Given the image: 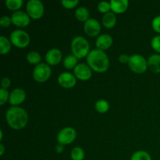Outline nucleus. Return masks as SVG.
Listing matches in <instances>:
<instances>
[{
    "instance_id": "20e7f679",
    "label": "nucleus",
    "mask_w": 160,
    "mask_h": 160,
    "mask_svg": "<svg viewBox=\"0 0 160 160\" xmlns=\"http://www.w3.org/2000/svg\"><path fill=\"white\" fill-rule=\"evenodd\" d=\"M128 67L131 71L136 73H143L148 69V62L144 56L140 54H134L130 56Z\"/></svg>"
},
{
    "instance_id": "c85d7f7f",
    "label": "nucleus",
    "mask_w": 160,
    "mask_h": 160,
    "mask_svg": "<svg viewBox=\"0 0 160 160\" xmlns=\"http://www.w3.org/2000/svg\"><path fill=\"white\" fill-rule=\"evenodd\" d=\"M9 94L10 93L6 89H0V105L1 106H3L5 103H6V102L9 101Z\"/></svg>"
},
{
    "instance_id": "f257e3e1",
    "label": "nucleus",
    "mask_w": 160,
    "mask_h": 160,
    "mask_svg": "<svg viewBox=\"0 0 160 160\" xmlns=\"http://www.w3.org/2000/svg\"><path fill=\"white\" fill-rule=\"evenodd\" d=\"M6 119L8 125L14 130H21L27 126L28 114L20 106H11L7 109Z\"/></svg>"
},
{
    "instance_id": "7c9ffc66",
    "label": "nucleus",
    "mask_w": 160,
    "mask_h": 160,
    "mask_svg": "<svg viewBox=\"0 0 160 160\" xmlns=\"http://www.w3.org/2000/svg\"><path fill=\"white\" fill-rule=\"evenodd\" d=\"M12 23V20H11V17H8V16H3L0 18V26L2 28H9L11 25Z\"/></svg>"
},
{
    "instance_id": "c756f323",
    "label": "nucleus",
    "mask_w": 160,
    "mask_h": 160,
    "mask_svg": "<svg viewBox=\"0 0 160 160\" xmlns=\"http://www.w3.org/2000/svg\"><path fill=\"white\" fill-rule=\"evenodd\" d=\"M152 48L156 52L160 53V35H156L152 38L151 41Z\"/></svg>"
},
{
    "instance_id": "f704fd0d",
    "label": "nucleus",
    "mask_w": 160,
    "mask_h": 160,
    "mask_svg": "<svg viewBox=\"0 0 160 160\" xmlns=\"http://www.w3.org/2000/svg\"><path fill=\"white\" fill-rule=\"evenodd\" d=\"M55 151H56V152L58 153V154H61V153L63 152L64 151V145L58 143L57 145H56V147H55Z\"/></svg>"
},
{
    "instance_id": "bb28decb",
    "label": "nucleus",
    "mask_w": 160,
    "mask_h": 160,
    "mask_svg": "<svg viewBox=\"0 0 160 160\" xmlns=\"http://www.w3.org/2000/svg\"><path fill=\"white\" fill-rule=\"evenodd\" d=\"M98 10L100 12H102V13L106 14L107 12H110L111 10V6L110 2L107 1H102L98 3Z\"/></svg>"
},
{
    "instance_id": "393cba45",
    "label": "nucleus",
    "mask_w": 160,
    "mask_h": 160,
    "mask_svg": "<svg viewBox=\"0 0 160 160\" xmlns=\"http://www.w3.org/2000/svg\"><path fill=\"white\" fill-rule=\"evenodd\" d=\"M130 160H152L150 154L143 150H139L133 153Z\"/></svg>"
},
{
    "instance_id": "1a4fd4ad",
    "label": "nucleus",
    "mask_w": 160,
    "mask_h": 160,
    "mask_svg": "<svg viewBox=\"0 0 160 160\" xmlns=\"http://www.w3.org/2000/svg\"><path fill=\"white\" fill-rule=\"evenodd\" d=\"M12 23L18 28H26L31 22V17L28 12L22 10L14 12L11 16Z\"/></svg>"
},
{
    "instance_id": "f8f14e48",
    "label": "nucleus",
    "mask_w": 160,
    "mask_h": 160,
    "mask_svg": "<svg viewBox=\"0 0 160 160\" xmlns=\"http://www.w3.org/2000/svg\"><path fill=\"white\" fill-rule=\"evenodd\" d=\"M58 83L63 88H72L77 84V78L70 72H62L58 77Z\"/></svg>"
},
{
    "instance_id": "2eb2a0df",
    "label": "nucleus",
    "mask_w": 160,
    "mask_h": 160,
    "mask_svg": "<svg viewBox=\"0 0 160 160\" xmlns=\"http://www.w3.org/2000/svg\"><path fill=\"white\" fill-rule=\"evenodd\" d=\"M113 43V40L110 34H102L97 38L95 41V45L98 49H101L102 51L108 49L110 48Z\"/></svg>"
},
{
    "instance_id": "cd10ccee",
    "label": "nucleus",
    "mask_w": 160,
    "mask_h": 160,
    "mask_svg": "<svg viewBox=\"0 0 160 160\" xmlns=\"http://www.w3.org/2000/svg\"><path fill=\"white\" fill-rule=\"evenodd\" d=\"M61 4L66 9H71L76 7L79 4V1L78 0H62L61 2Z\"/></svg>"
},
{
    "instance_id": "0eeeda50",
    "label": "nucleus",
    "mask_w": 160,
    "mask_h": 160,
    "mask_svg": "<svg viewBox=\"0 0 160 160\" xmlns=\"http://www.w3.org/2000/svg\"><path fill=\"white\" fill-rule=\"evenodd\" d=\"M52 74V70L50 66L47 63L41 62L35 66L33 70V78L38 83H44L48 81Z\"/></svg>"
},
{
    "instance_id": "b1692460",
    "label": "nucleus",
    "mask_w": 160,
    "mask_h": 160,
    "mask_svg": "<svg viewBox=\"0 0 160 160\" xmlns=\"http://www.w3.org/2000/svg\"><path fill=\"white\" fill-rule=\"evenodd\" d=\"M95 108L99 113H105L109 109V104L106 100L99 99L95 102Z\"/></svg>"
},
{
    "instance_id": "e433bc0d",
    "label": "nucleus",
    "mask_w": 160,
    "mask_h": 160,
    "mask_svg": "<svg viewBox=\"0 0 160 160\" xmlns=\"http://www.w3.org/2000/svg\"><path fill=\"white\" fill-rule=\"evenodd\" d=\"M0 134H1V137H0V141H2V138H3L2 131H0Z\"/></svg>"
},
{
    "instance_id": "412c9836",
    "label": "nucleus",
    "mask_w": 160,
    "mask_h": 160,
    "mask_svg": "<svg viewBox=\"0 0 160 160\" xmlns=\"http://www.w3.org/2000/svg\"><path fill=\"white\" fill-rule=\"evenodd\" d=\"M11 43L10 40L6 38L5 36H0V53L2 55L7 54L11 50Z\"/></svg>"
},
{
    "instance_id": "473e14b6",
    "label": "nucleus",
    "mask_w": 160,
    "mask_h": 160,
    "mask_svg": "<svg viewBox=\"0 0 160 160\" xmlns=\"http://www.w3.org/2000/svg\"><path fill=\"white\" fill-rule=\"evenodd\" d=\"M10 85H11V81L9 78H3L2 79V81H1L2 88L6 89V90H7V88L10 87Z\"/></svg>"
},
{
    "instance_id": "5701e85b",
    "label": "nucleus",
    "mask_w": 160,
    "mask_h": 160,
    "mask_svg": "<svg viewBox=\"0 0 160 160\" xmlns=\"http://www.w3.org/2000/svg\"><path fill=\"white\" fill-rule=\"evenodd\" d=\"M85 153L81 147H74L70 152V157L72 160H84Z\"/></svg>"
},
{
    "instance_id": "f3484780",
    "label": "nucleus",
    "mask_w": 160,
    "mask_h": 160,
    "mask_svg": "<svg viewBox=\"0 0 160 160\" xmlns=\"http://www.w3.org/2000/svg\"><path fill=\"white\" fill-rule=\"evenodd\" d=\"M148 69L152 73H160V55L152 54L148 57Z\"/></svg>"
},
{
    "instance_id": "6e6552de",
    "label": "nucleus",
    "mask_w": 160,
    "mask_h": 160,
    "mask_svg": "<svg viewBox=\"0 0 160 160\" xmlns=\"http://www.w3.org/2000/svg\"><path fill=\"white\" fill-rule=\"evenodd\" d=\"M76 138V130L70 127H67L59 131L57 134V137H56V140L59 144H61L62 145H67L74 142Z\"/></svg>"
},
{
    "instance_id": "dca6fc26",
    "label": "nucleus",
    "mask_w": 160,
    "mask_h": 160,
    "mask_svg": "<svg viewBox=\"0 0 160 160\" xmlns=\"http://www.w3.org/2000/svg\"><path fill=\"white\" fill-rule=\"evenodd\" d=\"M111 10L114 13H123L128 9L129 2L128 0H111Z\"/></svg>"
},
{
    "instance_id": "9d476101",
    "label": "nucleus",
    "mask_w": 160,
    "mask_h": 160,
    "mask_svg": "<svg viewBox=\"0 0 160 160\" xmlns=\"http://www.w3.org/2000/svg\"><path fill=\"white\" fill-rule=\"evenodd\" d=\"M84 30L85 34L89 37H96L101 31V25L96 19L90 18L84 23Z\"/></svg>"
},
{
    "instance_id": "c9c22d12",
    "label": "nucleus",
    "mask_w": 160,
    "mask_h": 160,
    "mask_svg": "<svg viewBox=\"0 0 160 160\" xmlns=\"http://www.w3.org/2000/svg\"><path fill=\"white\" fill-rule=\"evenodd\" d=\"M5 152V147L2 143L0 144V156H3Z\"/></svg>"
},
{
    "instance_id": "2f4dec72",
    "label": "nucleus",
    "mask_w": 160,
    "mask_h": 160,
    "mask_svg": "<svg viewBox=\"0 0 160 160\" xmlns=\"http://www.w3.org/2000/svg\"><path fill=\"white\" fill-rule=\"evenodd\" d=\"M152 27L156 32L160 34V15L153 19L152 22Z\"/></svg>"
},
{
    "instance_id": "72a5a7b5",
    "label": "nucleus",
    "mask_w": 160,
    "mask_h": 160,
    "mask_svg": "<svg viewBox=\"0 0 160 160\" xmlns=\"http://www.w3.org/2000/svg\"><path fill=\"white\" fill-rule=\"evenodd\" d=\"M118 59H119V61H120V62H121V63H123V64L128 63V62H129V59H130V56H128V55H126V54H121L120 56H119Z\"/></svg>"
},
{
    "instance_id": "6ab92c4d",
    "label": "nucleus",
    "mask_w": 160,
    "mask_h": 160,
    "mask_svg": "<svg viewBox=\"0 0 160 160\" xmlns=\"http://www.w3.org/2000/svg\"><path fill=\"white\" fill-rule=\"evenodd\" d=\"M75 17L78 19V20L81 22H84L85 23L90 17V12L89 10L84 6H80V7L77 8L75 10Z\"/></svg>"
},
{
    "instance_id": "7ed1b4c3",
    "label": "nucleus",
    "mask_w": 160,
    "mask_h": 160,
    "mask_svg": "<svg viewBox=\"0 0 160 160\" xmlns=\"http://www.w3.org/2000/svg\"><path fill=\"white\" fill-rule=\"evenodd\" d=\"M72 54L78 59L87 57L90 52V45L85 38L82 36H77L71 42Z\"/></svg>"
},
{
    "instance_id": "aec40b11",
    "label": "nucleus",
    "mask_w": 160,
    "mask_h": 160,
    "mask_svg": "<svg viewBox=\"0 0 160 160\" xmlns=\"http://www.w3.org/2000/svg\"><path fill=\"white\" fill-rule=\"evenodd\" d=\"M62 64L64 67L68 70L74 69L78 65V58L73 54H69L66 56L62 60Z\"/></svg>"
},
{
    "instance_id": "39448f33",
    "label": "nucleus",
    "mask_w": 160,
    "mask_h": 160,
    "mask_svg": "<svg viewBox=\"0 0 160 160\" xmlns=\"http://www.w3.org/2000/svg\"><path fill=\"white\" fill-rule=\"evenodd\" d=\"M9 40L14 46L20 48H23L28 46L31 42V38L28 32L23 30H15L9 36Z\"/></svg>"
},
{
    "instance_id": "ddd939ff",
    "label": "nucleus",
    "mask_w": 160,
    "mask_h": 160,
    "mask_svg": "<svg viewBox=\"0 0 160 160\" xmlns=\"http://www.w3.org/2000/svg\"><path fill=\"white\" fill-rule=\"evenodd\" d=\"M62 52L59 48H50L45 54V61L49 66L58 65L62 61Z\"/></svg>"
},
{
    "instance_id": "423d86ee",
    "label": "nucleus",
    "mask_w": 160,
    "mask_h": 160,
    "mask_svg": "<svg viewBox=\"0 0 160 160\" xmlns=\"http://www.w3.org/2000/svg\"><path fill=\"white\" fill-rule=\"evenodd\" d=\"M26 10L31 19L38 20L44 15L45 7L40 0H30L27 3Z\"/></svg>"
},
{
    "instance_id": "4be33fe9",
    "label": "nucleus",
    "mask_w": 160,
    "mask_h": 160,
    "mask_svg": "<svg viewBox=\"0 0 160 160\" xmlns=\"http://www.w3.org/2000/svg\"><path fill=\"white\" fill-rule=\"evenodd\" d=\"M27 60L30 64L37 66L42 62V56L38 52L31 51L27 55Z\"/></svg>"
},
{
    "instance_id": "a878e982",
    "label": "nucleus",
    "mask_w": 160,
    "mask_h": 160,
    "mask_svg": "<svg viewBox=\"0 0 160 160\" xmlns=\"http://www.w3.org/2000/svg\"><path fill=\"white\" fill-rule=\"evenodd\" d=\"M6 6L9 10L18 11L23 6V2L22 0H6Z\"/></svg>"
},
{
    "instance_id": "4468645a",
    "label": "nucleus",
    "mask_w": 160,
    "mask_h": 160,
    "mask_svg": "<svg viewBox=\"0 0 160 160\" xmlns=\"http://www.w3.org/2000/svg\"><path fill=\"white\" fill-rule=\"evenodd\" d=\"M26 99V92L22 88H15L9 94V102L12 106H17Z\"/></svg>"
},
{
    "instance_id": "9b49d317",
    "label": "nucleus",
    "mask_w": 160,
    "mask_h": 160,
    "mask_svg": "<svg viewBox=\"0 0 160 160\" xmlns=\"http://www.w3.org/2000/svg\"><path fill=\"white\" fill-rule=\"evenodd\" d=\"M73 74L81 81H88L92 76V70L88 64L79 63L73 69Z\"/></svg>"
},
{
    "instance_id": "a211bd4d",
    "label": "nucleus",
    "mask_w": 160,
    "mask_h": 160,
    "mask_svg": "<svg viewBox=\"0 0 160 160\" xmlns=\"http://www.w3.org/2000/svg\"><path fill=\"white\" fill-rule=\"evenodd\" d=\"M102 21V24L105 28L110 29V28H114L115 25L117 24V17L114 12L110 11V12L104 14Z\"/></svg>"
},
{
    "instance_id": "f03ea898",
    "label": "nucleus",
    "mask_w": 160,
    "mask_h": 160,
    "mask_svg": "<svg viewBox=\"0 0 160 160\" xmlns=\"http://www.w3.org/2000/svg\"><path fill=\"white\" fill-rule=\"evenodd\" d=\"M86 60L90 68L97 73H104L109 67V59L107 54L105 51L98 48L91 50Z\"/></svg>"
}]
</instances>
